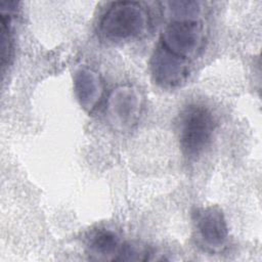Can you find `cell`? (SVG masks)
<instances>
[{"instance_id":"obj_1","label":"cell","mask_w":262,"mask_h":262,"mask_svg":"<svg viewBox=\"0 0 262 262\" xmlns=\"http://www.w3.org/2000/svg\"><path fill=\"white\" fill-rule=\"evenodd\" d=\"M149 27L146 10L133 1L112 3L98 21V31L111 41H126L145 35Z\"/></svg>"},{"instance_id":"obj_2","label":"cell","mask_w":262,"mask_h":262,"mask_svg":"<svg viewBox=\"0 0 262 262\" xmlns=\"http://www.w3.org/2000/svg\"><path fill=\"white\" fill-rule=\"evenodd\" d=\"M215 120L211 111L202 104L185 106L178 117V139L183 155L195 159L210 144L215 130Z\"/></svg>"},{"instance_id":"obj_3","label":"cell","mask_w":262,"mask_h":262,"mask_svg":"<svg viewBox=\"0 0 262 262\" xmlns=\"http://www.w3.org/2000/svg\"><path fill=\"white\" fill-rule=\"evenodd\" d=\"M205 41L204 25L198 18L172 19L163 30L160 42L173 54L191 60L201 52Z\"/></svg>"},{"instance_id":"obj_4","label":"cell","mask_w":262,"mask_h":262,"mask_svg":"<svg viewBox=\"0 0 262 262\" xmlns=\"http://www.w3.org/2000/svg\"><path fill=\"white\" fill-rule=\"evenodd\" d=\"M142 106L140 92L131 85H121L115 88L107 98L106 119L115 130H130L138 122Z\"/></svg>"},{"instance_id":"obj_5","label":"cell","mask_w":262,"mask_h":262,"mask_svg":"<svg viewBox=\"0 0 262 262\" xmlns=\"http://www.w3.org/2000/svg\"><path fill=\"white\" fill-rule=\"evenodd\" d=\"M154 81L161 87L173 89L184 84L189 75V61L158 44L149 60Z\"/></svg>"},{"instance_id":"obj_6","label":"cell","mask_w":262,"mask_h":262,"mask_svg":"<svg viewBox=\"0 0 262 262\" xmlns=\"http://www.w3.org/2000/svg\"><path fill=\"white\" fill-rule=\"evenodd\" d=\"M192 220L203 245L212 250L221 249L228 237V226L222 210L217 206L198 208Z\"/></svg>"},{"instance_id":"obj_7","label":"cell","mask_w":262,"mask_h":262,"mask_svg":"<svg viewBox=\"0 0 262 262\" xmlns=\"http://www.w3.org/2000/svg\"><path fill=\"white\" fill-rule=\"evenodd\" d=\"M103 83L99 75L88 68L75 73L74 91L80 105L89 114L94 112L103 97Z\"/></svg>"},{"instance_id":"obj_8","label":"cell","mask_w":262,"mask_h":262,"mask_svg":"<svg viewBox=\"0 0 262 262\" xmlns=\"http://www.w3.org/2000/svg\"><path fill=\"white\" fill-rule=\"evenodd\" d=\"M122 246L119 235L107 228L93 230L87 242L90 259L100 261H119Z\"/></svg>"},{"instance_id":"obj_9","label":"cell","mask_w":262,"mask_h":262,"mask_svg":"<svg viewBox=\"0 0 262 262\" xmlns=\"http://www.w3.org/2000/svg\"><path fill=\"white\" fill-rule=\"evenodd\" d=\"M1 67L2 71L9 63L12 56V36L10 30V17L11 13L1 12Z\"/></svg>"},{"instance_id":"obj_10","label":"cell","mask_w":262,"mask_h":262,"mask_svg":"<svg viewBox=\"0 0 262 262\" xmlns=\"http://www.w3.org/2000/svg\"><path fill=\"white\" fill-rule=\"evenodd\" d=\"M168 10L172 19H194L200 14V6L194 1H169Z\"/></svg>"}]
</instances>
